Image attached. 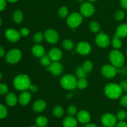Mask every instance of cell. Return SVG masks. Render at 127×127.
Here are the masks:
<instances>
[{"label": "cell", "instance_id": "6da1fadb", "mask_svg": "<svg viewBox=\"0 0 127 127\" xmlns=\"http://www.w3.org/2000/svg\"><path fill=\"white\" fill-rule=\"evenodd\" d=\"M123 89L120 84L116 83H109L104 88V93L110 99H117L123 93Z\"/></svg>", "mask_w": 127, "mask_h": 127}, {"label": "cell", "instance_id": "7a4b0ae2", "mask_svg": "<svg viewBox=\"0 0 127 127\" xmlns=\"http://www.w3.org/2000/svg\"><path fill=\"white\" fill-rule=\"evenodd\" d=\"M13 85L17 90L24 91L29 89L31 85V79L26 74H19L14 79Z\"/></svg>", "mask_w": 127, "mask_h": 127}, {"label": "cell", "instance_id": "3957f363", "mask_svg": "<svg viewBox=\"0 0 127 127\" xmlns=\"http://www.w3.org/2000/svg\"><path fill=\"white\" fill-rule=\"evenodd\" d=\"M109 59L112 64L116 68H120L125 63V57L124 54L119 50L115 49L110 52Z\"/></svg>", "mask_w": 127, "mask_h": 127}, {"label": "cell", "instance_id": "277c9868", "mask_svg": "<svg viewBox=\"0 0 127 127\" xmlns=\"http://www.w3.org/2000/svg\"><path fill=\"white\" fill-rule=\"evenodd\" d=\"M60 84L66 90H73L77 87V79L72 74H66L61 79Z\"/></svg>", "mask_w": 127, "mask_h": 127}, {"label": "cell", "instance_id": "5b68a950", "mask_svg": "<svg viewBox=\"0 0 127 127\" xmlns=\"http://www.w3.org/2000/svg\"><path fill=\"white\" fill-rule=\"evenodd\" d=\"M83 22V16L78 12H73L67 17L68 26L71 29H75L80 26Z\"/></svg>", "mask_w": 127, "mask_h": 127}, {"label": "cell", "instance_id": "8992f818", "mask_svg": "<svg viewBox=\"0 0 127 127\" xmlns=\"http://www.w3.org/2000/svg\"><path fill=\"white\" fill-rule=\"evenodd\" d=\"M22 58L21 52L18 49H12L7 52L6 55V60L10 64H16Z\"/></svg>", "mask_w": 127, "mask_h": 127}, {"label": "cell", "instance_id": "52a82bcc", "mask_svg": "<svg viewBox=\"0 0 127 127\" xmlns=\"http://www.w3.org/2000/svg\"><path fill=\"white\" fill-rule=\"evenodd\" d=\"M117 118L113 114L106 113L101 117V123L105 127H114L117 125Z\"/></svg>", "mask_w": 127, "mask_h": 127}, {"label": "cell", "instance_id": "ba28073f", "mask_svg": "<svg viewBox=\"0 0 127 127\" xmlns=\"http://www.w3.org/2000/svg\"><path fill=\"white\" fill-rule=\"evenodd\" d=\"M95 12V7L94 5L90 2H86L82 3L80 7V12L84 17H90L93 16Z\"/></svg>", "mask_w": 127, "mask_h": 127}, {"label": "cell", "instance_id": "9c48e42d", "mask_svg": "<svg viewBox=\"0 0 127 127\" xmlns=\"http://www.w3.org/2000/svg\"><path fill=\"white\" fill-rule=\"evenodd\" d=\"M102 74L106 78L111 79L116 76L117 70L116 67L114 65H110V64H105L103 66L101 69Z\"/></svg>", "mask_w": 127, "mask_h": 127}, {"label": "cell", "instance_id": "30bf717a", "mask_svg": "<svg viewBox=\"0 0 127 127\" xmlns=\"http://www.w3.org/2000/svg\"><path fill=\"white\" fill-rule=\"evenodd\" d=\"M95 43L101 48H106L110 44V38L106 33L100 32L95 37Z\"/></svg>", "mask_w": 127, "mask_h": 127}, {"label": "cell", "instance_id": "8fae6325", "mask_svg": "<svg viewBox=\"0 0 127 127\" xmlns=\"http://www.w3.org/2000/svg\"><path fill=\"white\" fill-rule=\"evenodd\" d=\"M44 37L47 42L51 44H55L57 43L59 39L58 33L55 30L49 29L47 30L44 33Z\"/></svg>", "mask_w": 127, "mask_h": 127}, {"label": "cell", "instance_id": "7c38bea8", "mask_svg": "<svg viewBox=\"0 0 127 127\" xmlns=\"http://www.w3.org/2000/svg\"><path fill=\"white\" fill-rule=\"evenodd\" d=\"M76 52L81 55H88L91 52V46L88 42H81L77 44Z\"/></svg>", "mask_w": 127, "mask_h": 127}, {"label": "cell", "instance_id": "4fadbf2b", "mask_svg": "<svg viewBox=\"0 0 127 127\" xmlns=\"http://www.w3.org/2000/svg\"><path fill=\"white\" fill-rule=\"evenodd\" d=\"M47 70L50 71L51 73L55 76H60L63 71V66L61 63L58 62H53L48 66Z\"/></svg>", "mask_w": 127, "mask_h": 127}, {"label": "cell", "instance_id": "5bb4252c", "mask_svg": "<svg viewBox=\"0 0 127 127\" xmlns=\"http://www.w3.org/2000/svg\"><path fill=\"white\" fill-rule=\"evenodd\" d=\"M6 38L11 42H16L21 38V33L14 29H9L5 32Z\"/></svg>", "mask_w": 127, "mask_h": 127}, {"label": "cell", "instance_id": "9a60e30c", "mask_svg": "<svg viewBox=\"0 0 127 127\" xmlns=\"http://www.w3.org/2000/svg\"><path fill=\"white\" fill-rule=\"evenodd\" d=\"M77 119L78 122L82 124H87L91 120V115L88 111L82 110L77 114Z\"/></svg>", "mask_w": 127, "mask_h": 127}, {"label": "cell", "instance_id": "2e32d148", "mask_svg": "<svg viewBox=\"0 0 127 127\" xmlns=\"http://www.w3.org/2000/svg\"><path fill=\"white\" fill-rule=\"evenodd\" d=\"M48 56L51 60L53 62H58L60 60L62 57V52L59 48H53L50 50L48 53Z\"/></svg>", "mask_w": 127, "mask_h": 127}, {"label": "cell", "instance_id": "e0dca14e", "mask_svg": "<svg viewBox=\"0 0 127 127\" xmlns=\"http://www.w3.org/2000/svg\"><path fill=\"white\" fill-rule=\"evenodd\" d=\"M31 98H32V95H31V93L28 91H24L20 94L19 97V101L22 105H26L30 102V101L31 100Z\"/></svg>", "mask_w": 127, "mask_h": 127}, {"label": "cell", "instance_id": "ac0fdd59", "mask_svg": "<svg viewBox=\"0 0 127 127\" xmlns=\"http://www.w3.org/2000/svg\"><path fill=\"white\" fill-rule=\"evenodd\" d=\"M47 104L43 100H38L34 102L32 106L33 110L35 112H41L45 109Z\"/></svg>", "mask_w": 127, "mask_h": 127}, {"label": "cell", "instance_id": "d6986e66", "mask_svg": "<svg viewBox=\"0 0 127 127\" xmlns=\"http://www.w3.org/2000/svg\"><path fill=\"white\" fill-rule=\"evenodd\" d=\"M32 53L35 57L40 58L45 55V49L43 46L40 45H34L32 47Z\"/></svg>", "mask_w": 127, "mask_h": 127}, {"label": "cell", "instance_id": "ffe728a7", "mask_svg": "<svg viewBox=\"0 0 127 127\" xmlns=\"http://www.w3.org/2000/svg\"><path fill=\"white\" fill-rule=\"evenodd\" d=\"M64 127H77L78 122L73 116H68L64 119L63 121Z\"/></svg>", "mask_w": 127, "mask_h": 127}, {"label": "cell", "instance_id": "44dd1931", "mask_svg": "<svg viewBox=\"0 0 127 127\" xmlns=\"http://www.w3.org/2000/svg\"><path fill=\"white\" fill-rule=\"evenodd\" d=\"M115 35L120 37V38H124L127 36V24H123L120 25L117 28Z\"/></svg>", "mask_w": 127, "mask_h": 127}, {"label": "cell", "instance_id": "7402d4cb", "mask_svg": "<svg viewBox=\"0 0 127 127\" xmlns=\"http://www.w3.org/2000/svg\"><path fill=\"white\" fill-rule=\"evenodd\" d=\"M6 102L9 106L13 107L16 105L17 102V98L16 94L13 93H9L6 97Z\"/></svg>", "mask_w": 127, "mask_h": 127}, {"label": "cell", "instance_id": "603a6c76", "mask_svg": "<svg viewBox=\"0 0 127 127\" xmlns=\"http://www.w3.org/2000/svg\"><path fill=\"white\" fill-rule=\"evenodd\" d=\"M35 123L38 127H45L48 124V119L46 117L39 116L36 119Z\"/></svg>", "mask_w": 127, "mask_h": 127}, {"label": "cell", "instance_id": "cb8c5ba5", "mask_svg": "<svg viewBox=\"0 0 127 127\" xmlns=\"http://www.w3.org/2000/svg\"><path fill=\"white\" fill-rule=\"evenodd\" d=\"M112 47L115 49L119 50L122 46V42L120 37L114 35V36L113 37L112 40Z\"/></svg>", "mask_w": 127, "mask_h": 127}, {"label": "cell", "instance_id": "d4e9b609", "mask_svg": "<svg viewBox=\"0 0 127 127\" xmlns=\"http://www.w3.org/2000/svg\"><path fill=\"white\" fill-rule=\"evenodd\" d=\"M24 15L22 11L20 10H16L13 14V19L15 22L19 24L23 21Z\"/></svg>", "mask_w": 127, "mask_h": 127}, {"label": "cell", "instance_id": "484cf974", "mask_svg": "<svg viewBox=\"0 0 127 127\" xmlns=\"http://www.w3.org/2000/svg\"><path fill=\"white\" fill-rule=\"evenodd\" d=\"M64 114V110L61 106L57 105L55 106L53 109V114L55 117L57 118L62 117Z\"/></svg>", "mask_w": 127, "mask_h": 127}, {"label": "cell", "instance_id": "4316f807", "mask_svg": "<svg viewBox=\"0 0 127 127\" xmlns=\"http://www.w3.org/2000/svg\"><path fill=\"white\" fill-rule=\"evenodd\" d=\"M88 81L86 78H79L77 81V87L80 89H84L88 87Z\"/></svg>", "mask_w": 127, "mask_h": 127}, {"label": "cell", "instance_id": "83f0119b", "mask_svg": "<svg viewBox=\"0 0 127 127\" xmlns=\"http://www.w3.org/2000/svg\"><path fill=\"white\" fill-rule=\"evenodd\" d=\"M82 67H83L84 71H85L87 74H88V73H90L91 72L93 71V64L91 61L88 60L83 63Z\"/></svg>", "mask_w": 127, "mask_h": 127}, {"label": "cell", "instance_id": "f1b7e54d", "mask_svg": "<svg viewBox=\"0 0 127 127\" xmlns=\"http://www.w3.org/2000/svg\"><path fill=\"white\" fill-rule=\"evenodd\" d=\"M62 46L64 49L67 50H71L74 48V43L72 40L69 39L64 40L62 43Z\"/></svg>", "mask_w": 127, "mask_h": 127}, {"label": "cell", "instance_id": "f546056e", "mask_svg": "<svg viewBox=\"0 0 127 127\" xmlns=\"http://www.w3.org/2000/svg\"><path fill=\"white\" fill-rule=\"evenodd\" d=\"M89 29L94 33H97L100 31V25L96 21H92L89 24Z\"/></svg>", "mask_w": 127, "mask_h": 127}, {"label": "cell", "instance_id": "4dcf8cb0", "mask_svg": "<svg viewBox=\"0 0 127 127\" xmlns=\"http://www.w3.org/2000/svg\"><path fill=\"white\" fill-rule=\"evenodd\" d=\"M40 63L43 66H48L50 65L51 63V59L50 58L48 55L45 54L44 55L42 56V57H40Z\"/></svg>", "mask_w": 127, "mask_h": 127}, {"label": "cell", "instance_id": "1f68e13d", "mask_svg": "<svg viewBox=\"0 0 127 127\" xmlns=\"http://www.w3.org/2000/svg\"><path fill=\"white\" fill-rule=\"evenodd\" d=\"M76 75L78 78H86L87 76V73L84 71L82 66H78L76 69Z\"/></svg>", "mask_w": 127, "mask_h": 127}, {"label": "cell", "instance_id": "d6a6232c", "mask_svg": "<svg viewBox=\"0 0 127 127\" xmlns=\"http://www.w3.org/2000/svg\"><path fill=\"white\" fill-rule=\"evenodd\" d=\"M58 15L62 18H64L66 17L69 13V10L66 6H62L58 10Z\"/></svg>", "mask_w": 127, "mask_h": 127}, {"label": "cell", "instance_id": "836d02e7", "mask_svg": "<svg viewBox=\"0 0 127 127\" xmlns=\"http://www.w3.org/2000/svg\"><path fill=\"white\" fill-rule=\"evenodd\" d=\"M43 37H44V35L42 32H37L33 35V40L35 43H40L43 41Z\"/></svg>", "mask_w": 127, "mask_h": 127}, {"label": "cell", "instance_id": "e575fe53", "mask_svg": "<svg viewBox=\"0 0 127 127\" xmlns=\"http://www.w3.org/2000/svg\"><path fill=\"white\" fill-rule=\"evenodd\" d=\"M115 19L117 21H121L124 20L125 17V13L123 10H118L115 13Z\"/></svg>", "mask_w": 127, "mask_h": 127}, {"label": "cell", "instance_id": "d590c367", "mask_svg": "<svg viewBox=\"0 0 127 127\" xmlns=\"http://www.w3.org/2000/svg\"><path fill=\"white\" fill-rule=\"evenodd\" d=\"M127 117V113L126 111L124 110H120L118 112L117 114V118L119 119L120 121H123V120H125Z\"/></svg>", "mask_w": 127, "mask_h": 127}, {"label": "cell", "instance_id": "8d00e7d4", "mask_svg": "<svg viewBox=\"0 0 127 127\" xmlns=\"http://www.w3.org/2000/svg\"><path fill=\"white\" fill-rule=\"evenodd\" d=\"M7 115V110L6 107L0 104V119H4Z\"/></svg>", "mask_w": 127, "mask_h": 127}, {"label": "cell", "instance_id": "74e56055", "mask_svg": "<svg viewBox=\"0 0 127 127\" xmlns=\"http://www.w3.org/2000/svg\"><path fill=\"white\" fill-rule=\"evenodd\" d=\"M8 93V87L4 83H0V95H6Z\"/></svg>", "mask_w": 127, "mask_h": 127}, {"label": "cell", "instance_id": "f35d334b", "mask_svg": "<svg viewBox=\"0 0 127 127\" xmlns=\"http://www.w3.org/2000/svg\"><path fill=\"white\" fill-rule=\"evenodd\" d=\"M67 111H68V114H69L70 116H73V115L76 114L78 109H77V107L75 105H70V106L68 108Z\"/></svg>", "mask_w": 127, "mask_h": 127}, {"label": "cell", "instance_id": "ab89813d", "mask_svg": "<svg viewBox=\"0 0 127 127\" xmlns=\"http://www.w3.org/2000/svg\"><path fill=\"white\" fill-rule=\"evenodd\" d=\"M30 33V31L28 28L27 27H23L21 29L20 31V33H21V35L23 36V37H26Z\"/></svg>", "mask_w": 127, "mask_h": 127}, {"label": "cell", "instance_id": "60d3db41", "mask_svg": "<svg viewBox=\"0 0 127 127\" xmlns=\"http://www.w3.org/2000/svg\"><path fill=\"white\" fill-rule=\"evenodd\" d=\"M120 104L122 106L127 107V94H125L120 99Z\"/></svg>", "mask_w": 127, "mask_h": 127}, {"label": "cell", "instance_id": "b9f144b4", "mask_svg": "<svg viewBox=\"0 0 127 127\" xmlns=\"http://www.w3.org/2000/svg\"><path fill=\"white\" fill-rule=\"evenodd\" d=\"M120 86L122 88L123 91L127 93V80H122L120 82Z\"/></svg>", "mask_w": 127, "mask_h": 127}, {"label": "cell", "instance_id": "7bdbcfd3", "mask_svg": "<svg viewBox=\"0 0 127 127\" xmlns=\"http://www.w3.org/2000/svg\"><path fill=\"white\" fill-rule=\"evenodd\" d=\"M6 6V0H0V12L3 11Z\"/></svg>", "mask_w": 127, "mask_h": 127}, {"label": "cell", "instance_id": "ee69618b", "mask_svg": "<svg viewBox=\"0 0 127 127\" xmlns=\"http://www.w3.org/2000/svg\"><path fill=\"white\" fill-rule=\"evenodd\" d=\"M29 89V90L31 91V92H32V93H35L38 91V87L36 86L35 85H32V84H31V85L30 86Z\"/></svg>", "mask_w": 127, "mask_h": 127}, {"label": "cell", "instance_id": "f6af8a7d", "mask_svg": "<svg viewBox=\"0 0 127 127\" xmlns=\"http://www.w3.org/2000/svg\"><path fill=\"white\" fill-rule=\"evenodd\" d=\"M120 5L123 8L127 9V0H120Z\"/></svg>", "mask_w": 127, "mask_h": 127}, {"label": "cell", "instance_id": "bcb514c9", "mask_svg": "<svg viewBox=\"0 0 127 127\" xmlns=\"http://www.w3.org/2000/svg\"><path fill=\"white\" fill-rule=\"evenodd\" d=\"M116 127H127V123L124 121H120L117 124Z\"/></svg>", "mask_w": 127, "mask_h": 127}, {"label": "cell", "instance_id": "7dc6e473", "mask_svg": "<svg viewBox=\"0 0 127 127\" xmlns=\"http://www.w3.org/2000/svg\"><path fill=\"white\" fill-rule=\"evenodd\" d=\"M5 54V51L2 47H0V57H2Z\"/></svg>", "mask_w": 127, "mask_h": 127}, {"label": "cell", "instance_id": "c3c4849f", "mask_svg": "<svg viewBox=\"0 0 127 127\" xmlns=\"http://www.w3.org/2000/svg\"><path fill=\"white\" fill-rule=\"evenodd\" d=\"M84 127H97L96 125L95 124H86Z\"/></svg>", "mask_w": 127, "mask_h": 127}, {"label": "cell", "instance_id": "681fc988", "mask_svg": "<svg viewBox=\"0 0 127 127\" xmlns=\"http://www.w3.org/2000/svg\"><path fill=\"white\" fill-rule=\"evenodd\" d=\"M8 2H11V3H14V2H16L17 1H18V0H6Z\"/></svg>", "mask_w": 127, "mask_h": 127}, {"label": "cell", "instance_id": "f907efd6", "mask_svg": "<svg viewBox=\"0 0 127 127\" xmlns=\"http://www.w3.org/2000/svg\"><path fill=\"white\" fill-rule=\"evenodd\" d=\"M76 1L79 3H83L84 2V0H76Z\"/></svg>", "mask_w": 127, "mask_h": 127}, {"label": "cell", "instance_id": "816d5d0a", "mask_svg": "<svg viewBox=\"0 0 127 127\" xmlns=\"http://www.w3.org/2000/svg\"><path fill=\"white\" fill-rule=\"evenodd\" d=\"M88 1L90 2H95V1H97V0H88Z\"/></svg>", "mask_w": 127, "mask_h": 127}, {"label": "cell", "instance_id": "f5cc1de1", "mask_svg": "<svg viewBox=\"0 0 127 127\" xmlns=\"http://www.w3.org/2000/svg\"><path fill=\"white\" fill-rule=\"evenodd\" d=\"M1 78H2V74H1V73L0 72V80L1 79Z\"/></svg>", "mask_w": 127, "mask_h": 127}, {"label": "cell", "instance_id": "db71d44e", "mask_svg": "<svg viewBox=\"0 0 127 127\" xmlns=\"http://www.w3.org/2000/svg\"><path fill=\"white\" fill-rule=\"evenodd\" d=\"M1 18H0V26H1Z\"/></svg>", "mask_w": 127, "mask_h": 127}, {"label": "cell", "instance_id": "11a10c76", "mask_svg": "<svg viewBox=\"0 0 127 127\" xmlns=\"http://www.w3.org/2000/svg\"><path fill=\"white\" fill-rule=\"evenodd\" d=\"M31 127H38V126H31Z\"/></svg>", "mask_w": 127, "mask_h": 127}, {"label": "cell", "instance_id": "9f6ffc18", "mask_svg": "<svg viewBox=\"0 0 127 127\" xmlns=\"http://www.w3.org/2000/svg\"></svg>", "mask_w": 127, "mask_h": 127}]
</instances>
